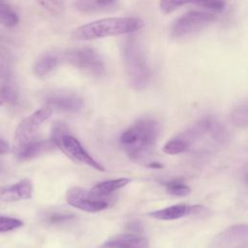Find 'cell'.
I'll use <instances>...</instances> for the list:
<instances>
[{
    "label": "cell",
    "mask_w": 248,
    "mask_h": 248,
    "mask_svg": "<svg viewBox=\"0 0 248 248\" xmlns=\"http://www.w3.org/2000/svg\"><path fill=\"white\" fill-rule=\"evenodd\" d=\"M159 133L160 126L157 120L151 117H141L120 135L119 141L131 160L141 162L149 157Z\"/></svg>",
    "instance_id": "1"
},
{
    "label": "cell",
    "mask_w": 248,
    "mask_h": 248,
    "mask_svg": "<svg viewBox=\"0 0 248 248\" xmlns=\"http://www.w3.org/2000/svg\"><path fill=\"white\" fill-rule=\"evenodd\" d=\"M144 26V21L137 16L107 17L79 26L74 37L80 41H90L110 36L127 35L140 31Z\"/></svg>",
    "instance_id": "2"
},
{
    "label": "cell",
    "mask_w": 248,
    "mask_h": 248,
    "mask_svg": "<svg viewBox=\"0 0 248 248\" xmlns=\"http://www.w3.org/2000/svg\"><path fill=\"white\" fill-rule=\"evenodd\" d=\"M121 56L129 84L137 90L145 88L151 78V70L144 50L136 37H128L123 42Z\"/></svg>",
    "instance_id": "3"
},
{
    "label": "cell",
    "mask_w": 248,
    "mask_h": 248,
    "mask_svg": "<svg viewBox=\"0 0 248 248\" xmlns=\"http://www.w3.org/2000/svg\"><path fill=\"white\" fill-rule=\"evenodd\" d=\"M50 140L55 147L60 149L72 161L86 165L99 171H104L105 168L96 161L70 132L68 126L62 121H55L51 127Z\"/></svg>",
    "instance_id": "4"
},
{
    "label": "cell",
    "mask_w": 248,
    "mask_h": 248,
    "mask_svg": "<svg viewBox=\"0 0 248 248\" xmlns=\"http://www.w3.org/2000/svg\"><path fill=\"white\" fill-rule=\"evenodd\" d=\"M63 59L77 69L91 76L100 77L106 72V64L102 56L93 48H71L63 53Z\"/></svg>",
    "instance_id": "5"
},
{
    "label": "cell",
    "mask_w": 248,
    "mask_h": 248,
    "mask_svg": "<svg viewBox=\"0 0 248 248\" xmlns=\"http://www.w3.org/2000/svg\"><path fill=\"white\" fill-rule=\"evenodd\" d=\"M52 109L45 106L27 117L23 118L17 125L15 133V152H18L24 145L35 140L40 127L51 116Z\"/></svg>",
    "instance_id": "6"
},
{
    "label": "cell",
    "mask_w": 248,
    "mask_h": 248,
    "mask_svg": "<svg viewBox=\"0 0 248 248\" xmlns=\"http://www.w3.org/2000/svg\"><path fill=\"white\" fill-rule=\"evenodd\" d=\"M216 19L214 14L204 11H191L178 17L172 24L170 36L180 39L195 34Z\"/></svg>",
    "instance_id": "7"
},
{
    "label": "cell",
    "mask_w": 248,
    "mask_h": 248,
    "mask_svg": "<svg viewBox=\"0 0 248 248\" xmlns=\"http://www.w3.org/2000/svg\"><path fill=\"white\" fill-rule=\"evenodd\" d=\"M46 106L52 111L57 110L64 113H77L83 108V99L77 93L68 90H53L48 92L46 97Z\"/></svg>",
    "instance_id": "8"
},
{
    "label": "cell",
    "mask_w": 248,
    "mask_h": 248,
    "mask_svg": "<svg viewBox=\"0 0 248 248\" xmlns=\"http://www.w3.org/2000/svg\"><path fill=\"white\" fill-rule=\"evenodd\" d=\"M248 239V227L238 224L221 232L215 236L211 248H246Z\"/></svg>",
    "instance_id": "9"
},
{
    "label": "cell",
    "mask_w": 248,
    "mask_h": 248,
    "mask_svg": "<svg viewBox=\"0 0 248 248\" xmlns=\"http://www.w3.org/2000/svg\"><path fill=\"white\" fill-rule=\"evenodd\" d=\"M67 202L79 210L86 212H98L108 207L107 201L92 199L88 192L80 187H72L66 193Z\"/></svg>",
    "instance_id": "10"
},
{
    "label": "cell",
    "mask_w": 248,
    "mask_h": 248,
    "mask_svg": "<svg viewBox=\"0 0 248 248\" xmlns=\"http://www.w3.org/2000/svg\"><path fill=\"white\" fill-rule=\"evenodd\" d=\"M33 193V185L30 179H22L16 184L0 187L1 202H17L30 199Z\"/></svg>",
    "instance_id": "11"
},
{
    "label": "cell",
    "mask_w": 248,
    "mask_h": 248,
    "mask_svg": "<svg viewBox=\"0 0 248 248\" xmlns=\"http://www.w3.org/2000/svg\"><path fill=\"white\" fill-rule=\"evenodd\" d=\"M190 3L215 12L223 11L226 6L225 0H160V9L163 13L169 14Z\"/></svg>",
    "instance_id": "12"
},
{
    "label": "cell",
    "mask_w": 248,
    "mask_h": 248,
    "mask_svg": "<svg viewBox=\"0 0 248 248\" xmlns=\"http://www.w3.org/2000/svg\"><path fill=\"white\" fill-rule=\"evenodd\" d=\"M148 239L135 234H120L113 236L103 243L100 248H148Z\"/></svg>",
    "instance_id": "13"
},
{
    "label": "cell",
    "mask_w": 248,
    "mask_h": 248,
    "mask_svg": "<svg viewBox=\"0 0 248 248\" xmlns=\"http://www.w3.org/2000/svg\"><path fill=\"white\" fill-rule=\"evenodd\" d=\"M131 182L130 178L121 177L116 179L106 180L96 184L89 192V196L94 200L100 201H107L106 197L110 196L113 192L125 187L127 184Z\"/></svg>",
    "instance_id": "14"
},
{
    "label": "cell",
    "mask_w": 248,
    "mask_h": 248,
    "mask_svg": "<svg viewBox=\"0 0 248 248\" xmlns=\"http://www.w3.org/2000/svg\"><path fill=\"white\" fill-rule=\"evenodd\" d=\"M118 4L119 0H76L74 6L80 13L95 14L114 10Z\"/></svg>",
    "instance_id": "15"
},
{
    "label": "cell",
    "mask_w": 248,
    "mask_h": 248,
    "mask_svg": "<svg viewBox=\"0 0 248 248\" xmlns=\"http://www.w3.org/2000/svg\"><path fill=\"white\" fill-rule=\"evenodd\" d=\"M55 148L53 142L49 140H33L24 145L18 152H16V156L19 160H28L35 158L39 155H42L46 152L51 151Z\"/></svg>",
    "instance_id": "16"
},
{
    "label": "cell",
    "mask_w": 248,
    "mask_h": 248,
    "mask_svg": "<svg viewBox=\"0 0 248 248\" xmlns=\"http://www.w3.org/2000/svg\"><path fill=\"white\" fill-rule=\"evenodd\" d=\"M60 55L47 52L41 55L33 65V73L38 78H44L57 68L60 63Z\"/></svg>",
    "instance_id": "17"
},
{
    "label": "cell",
    "mask_w": 248,
    "mask_h": 248,
    "mask_svg": "<svg viewBox=\"0 0 248 248\" xmlns=\"http://www.w3.org/2000/svg\"><path fill=\"white\" fill-rule=\"evenodd\" d=\"M189 205L187 204H174L163 209H158L148 213V215L154 219L170 221V220H176L180 219L188 214Z\"/></svg>",
    "instance_id": "18"
},
{
    "label": "cell",
    "mask_w": 248,
    "mask_h": 248,
    "mask_svg": "<svg viewBox=\"0 0 248 248\" xmlns=\"http://www.w3.org/2000/svg\"><path fill=\"white\" fill-rule=\"evenodd\" d=\"M76 215L73 212L60 209L47 210L43 214V222L47 225H62L74 220Z\"/></svg>",
    "instance_id": "19"
},
{
    "label": "cell",
    "mask_w": 248,
    "mask_h": 248,
    "mask_svg": "<svg viewBox=\"0 0 248 248\" xmlns=\"http://www.w3.org/2000/svg\"><path fill=\"white\" fill-rule=\"evenodd\" d=\"M19 21L17 14L6 2L0 1V24L5 27H14Z\"/></svg>",
    "instance_id": "20"
},
{
    "label": "cell",
    "mask_w": 248,
    "mask_h": 248,
    "mask_svg": "<svg viewBox=\"0 0 248 248\" xmlns=\"http://www.w3.org/2000/svg\"><path fill=\"white\" fill-rule=\"evenodd\" d=\"M232 122L237 127H246L248 124L247 103L243 102L235 106L231 112Z\"/></svg>",
    "instance_id": "21"
},
{
    "label": "cell",
    "mask_w": 248,
    "mask_h": 248,
    "mask_svg": "<svg viewBox=\"0 0 248 248\" xmlns=\"http://www.w3.org/2000/svg\"><path fill=\"white\" fill-rule=\"evenodd\" d=\"M188 149L189 144L181 136H177L171 139L163 147V151L169 155H177Z\"/></svg>",
    "instance_id": "22"
},
{
    "label": "cell",
    "mask_w": 248,
    "mask_h": 248,
    "mask_svg": "<svg viewBox=\"0 0 248 248\" xmlns=\"http://www.w3.org/2000/svg\"><path fill=\"white\" fill-rule=\"evenodd\" d=\"M168 194L175 197H186L191 193V188L182 180L175 179L165 183Z\"/></svg>",
    "instance_id": "23"
},
{
    "label": "cell",
    "mask_w": 248,
    "mask_h": 248,
    "mask_svg": "<svg viewBox=\"0 0 248 248\" xmlns=\"http://www.w3.org/2000/svg\"><path fill=\"white\" fill-rule=\"evenodd\" d=\"M23 225L22 221L19 219L7 217V216H0V232L13 231L15 229H18Z\"/></svg>",
    "instance_id": "24"
},
{
    "label": "cell",
    "mask_w": 248,
    "mask_h": 248,
    "mask_svg": "<svg viewBox=\"0 0 248 248\" xmlns=\"http://www.w3.org/2000/svg\"><path fill=\"white\" fill-rule=\"evenodd\" d=\"M16 100V91L11 85L0 86V106L6 102H15Z\"/></svg>",
    "instance_id": "25"
},
{
    "label": "cell",
    "mask_w": 248,
    "mask_h": 248,
    "mask_svg": "<svg viewBox=\"0 0 248 248\" xmlns=\"http://www.w3.org/2000/svg\"><path fill=\"white\" fill-rule=\"evenodd\" d=\"M41 7L51 14H57L62 10V0H37Z\"/></svg>",
    "instance_id": "26"
},
{
    "label": "cell",
    "mask_w": 248,
    "mask_h": 248,
    "mask_svg": "<svg viewBox=\"0 0 248 248\" xmlns=\"http://www.w3.org/2000/svg\"><path fill=\"white\" fill-rule=\"evenodd\" d=\"M208 214H209V209L207 207H205L203 205L196 204V205H189L187 216L202 218Z\"/></svg>",
    "instance_id": "27"
},
{
    "label": "cell",
    "mask_w": 248,
    "mask_h": 248,
    "mask_svg": "<svg viewBox=\"0 0 248 248\" xmlns=\"http://www.w3.org/2000/svg\"><path fill=\"white\" fill-rule=\"evenodd\" d=\"M11 75L10 63L7 57L0 51V79L9 78Z\"/></svg>",
    "instance_id": "28"
},
{
    "label": "cell",
    "mask_w": 248,
    "mask_h": 248,
    "mask_svg": "<svg viewBox=\"0 0 248 248\" xmlns=\"http://www.w3.org/2000/svg\"><path fill=\"white\" fill-rule=\"evenodd\" d=\"M9 149H10L9 143L6 140L0 139V154L7 153L9 151Z\"/></svg>",
    "instance_id": "29"
},
{
    "label": "cell",
    "mask_w": 248,
    "mask_h": 248,
    "mask_svg": "<svg viewBox=\"0 0 248 248\" xmlns=\"http://www.w3.org/2000/svg\"><path fill=\"white\" fill-rule=\"evenodd\" d=\"M147 167L149 168H153V169H162L163 165L158 163V162H151L149 164H147Z\"/></svg>",
    "instance_id": "30"
},
{
    "label": "cell",
    "mask_w": 248,
    "mask_h": 248,
    "mask_svg": "<svg viewBox=\"0 0 248 248\" xmlns=\"http://www.w3.org/2000/svg\"><path fill=\"white\" fill-rule=\"evenodd\" d=\"M3 170H4V165H3V164L0 162V173H2Z\"/></svg>",
    "instance_id": "31"
}]
</instances>
